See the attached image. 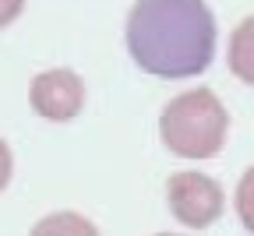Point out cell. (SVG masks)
I'll list each match as a JSON object with an SVG mask.
<instances>
[{"label": "cell", "mask_w": 254, "mask_h": 236, "mask_svg": "<svg viewBox=\"0 0 254 236\" xmlns=\"http://www.w3.org/2000/svg\"><path fill=\"white\" fill-rule=\"evenodd\" d=\"M11 173H14V155H11L7 141L0 138V194L7 190V183H11Z\"/></svg>", "instance_id": "cell-8"}, {"label": "cell", "mask_w": 254, "mask_h": 236, "mask_svg": "<svg viewBox=\"0 0 254 236\" xmlns=\"http://www.w3.org/2000/svg\"><path fill=\"white\" fill-rule=\"evenodd\" d=\"M25 11V0H0V28H7Z\"/></svg>", "instance_id": "cell-9"}, {"label": "cell", "mask_w": 254, "mask_h": 236, "mask_svg": "<svg viewBox=\"0 0 254 236\" xmlns=\"http://www.w3.org/2000/svg\"><path fill=\"white\" fill-rule=\"evenodd\" d=\"M233 205H237V219L244 222V229L254 233V166L240 177L237 194H233Z\"/></svg>", "instance_id": "cell-7"}, {"label": "cell", "mask_w": 254, "mask_h": 236, "mask_svg": "<svg viewBox=\"0 0 254 236\" xmlns=\"http://www.w3.org/2000/svg\"><path fill=\"white\" fill-rule=\"evenodd\" d=\"M28 103L43 120L67 123L85 110V81L67 67H53V71H43L32 78Z\"/></svg>", "instance_id": "cell-4"}, {"label": "cell", "mask_w": 254, "mask_h": 236, "mask_svg": "<svg viewBox=\"0 0 254 236\" xmlns=\"http://www.w3.org/2000/svg\"><path fill=\"white\" fill-rule=\"evenodd\" d=\"M155 236H180V233H155Z\"/></svg>", "instance_id": "cell-10"}, {"label": "cell", "mask_w": 254, "mask_h": 236, "mask_svg": "<svg viewBox=\"0 0 254 236\" xmlns=\"http://www.w3.org/2000/svg\"><path fill=\"white\" fill-rule=\"evenodd\" d=\"M28 236H99V229L81 212H50L32 226Z\"/></svg>", "instance_id": "cell-6"}, {"label": "cell", "mask_w": 254, "mask_h": 236, "mask_svg": "<svg viewBox=\"0 0 254 236\" xmlns=\"http://www.w3.org/2000/svg\"><path fill=\"white\" fill-rule=\"evenodd\" d=\"M124 39L145 74L177 81L212 63L219 32L205 0H134Z\"/></svg>", "instance_id": "cell-1"}, {"label": "cell", "mask_w": 254, "mask_h": 236, "mask_svg": "<svg viewBox=\"0 0 254 236\" xmlns=\"http://www.w3.org/2000/svg\"><path fill=\"white\" fill-rule=\"evenodd\" d=\"M226 63H230L233 78H240L244 85H254V14L244 18V21L230 32Z\"/></svg>", "instance_id": "cell-5"}, {"label": "cell", "mask_w": 254, "mask_h": 236, "mask_svg": "<svg viewBox=\"0 0 254 236\" xmlns=\"http://www.w3.org/2000/svg\"><path fill=\"white\" fill-rule=\"evenodd\" d=\"M166 205L170 215L187 226V229H208L212 222L222 219L226 208V194H222L219 180L201 173V170H180L166 183Z\"/></svg>", "instance_id": "cell-3"}, {"label": "cell", "mask_w": 254, "mask_h": 236, "mask_svg": "<svg viewBox=\"0 0 254 236\" xmlns=\"http://www.w3.org/2000/svg\"><path fill=\"white\" fill-rule=\"evenodd\" d=\"M230 134V113L212 88H187L159 113V138L177 159H212Z\"/></svg>", "instance_id": "cell-2"}]
</instances>
